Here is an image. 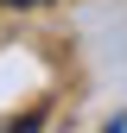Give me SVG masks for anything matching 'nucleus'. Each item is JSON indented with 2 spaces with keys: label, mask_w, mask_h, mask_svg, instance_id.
<instances>
[{
  "label": "nucleus",
  "mask_w": 127,
  "mask_h": 133,
  "mask_svg": "<svg viewBox=\"0 0 127 133\" xmlns=\"http://www.w3.org/2000/svg\"><path fill=\"white\" fill-rule=\"evenodd\" d=\"M7 6H32V0H7Z\"/></svg>",
  "instance_id": "obj_1"
}]
</instances>
